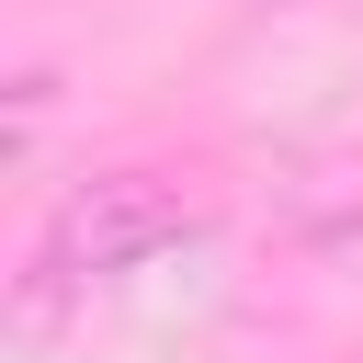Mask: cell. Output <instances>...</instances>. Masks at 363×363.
I'll return each mask as SVG.
<instances>
[{
	"mask_svg": "<svg viewBox=\"0 0 363 363\" xmlns=\"http://www.w3.org/2000/svg\"><path fill=\"white\" fill-rule=\"evenodd\" d=\"M182 238H204V204H193L170 170H91V182H68V204L45 216L34 272H45V284H125L136 261H159V250H182Z\"/></svg>",
	"mask_w": 363,
	"mask_h": 363,
	"instance_id": "obj_1",
	"label": "cell"
}]
</instances>
